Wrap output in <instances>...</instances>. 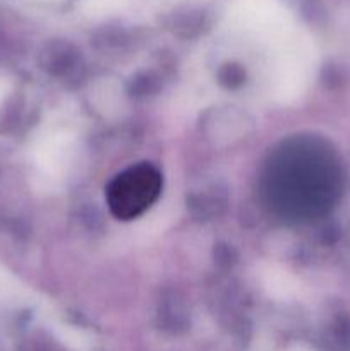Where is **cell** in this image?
I'll use <instances>...</instances> for the list:
<instances>
[{"label":"cell","instance_id":"1","mask_svg":"<svg viewBox=\"0 0 350 351\" xmlns=\"http://www.w3.org/2000/svg\"><path fill=\"white\" fill-rule=\"evenodd\" d=\"M160 192V177L150 167H136L119 175L108 192L112 211L119 218L129 219L151 206Z\"/></svg>","mask_w":350,"mask_h":351}]
</instances>
